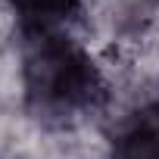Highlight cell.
Here are the masks:
<instances>
[{
  "mask_svg": "<svg viewBox=\"0 0 159 159\" xmlns=\"http://www.w3.org/2000/svg\"><path fill=\"white\" fill-rule=\"evenodd\" d=\"M25 91L31 106L47 116H72L94 106L100 97V72L94 59L59 31L28 34Z\"/></svg>",
  "mask_w": 159,
  "mask_h": 159,
  "instance_id": "1",
  "label": "cell"
},
{
  "mask_svg": "<svg viewBox=\"0 0 159 159\" xmlns=\"http://www.w3.org/2000/svg\"><path fill=\"white\" fill-rule=\"evenodd\" d=\"M112 159H159V103L137 109L119 125Z\"/></svg>",
  "mask_w": 159,
  "mask_h": 159,
  "instance_id": "2",
  "label": "cell"
},
{
  "mask_svg": "<svg viewBox=\"0 0 159 159\" xmlns=\"http://www.w3.org/2000/svg\"><path fill=\"white\" fill-rule=\"evenodd\" d=\"M10 7L28 34H50L75 16L78 0H10Z\"/></svg>",
  "mask_w": 159,
  "mask_h": 159,
  "instance_id": "3",
  "label": "cell"
}]
</instances>
